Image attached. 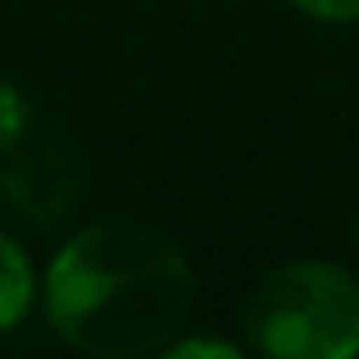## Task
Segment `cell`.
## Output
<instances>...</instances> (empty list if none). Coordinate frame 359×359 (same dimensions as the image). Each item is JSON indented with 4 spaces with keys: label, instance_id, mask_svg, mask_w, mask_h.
Instances as JSON below:
<instances>
[{
    "label": "cell",
    "instance_id": "3",
    "mask_svg": "<svg viewBox=\"0 0 359 359\" xmlns=\"http://www.w3.org/2000/svg\"><path fill=\"white\" fill-rule=\"evenodd\" d=\"M0 191L9 196V205L23 219L41 223V228H55L78 205V191H82L78 155L60 137H36V128H32L14 150H5Z\"/></svg>",
    "mask_w": 359,
    "mask_h": 359
},
{
    "label": "cell",
    "instance_id": "7",
    "mask_svg": "<svg viewBox=\"0 0 359 359\" xmlns=\"http://www.w3.org/2000/svg\"><path fill=\"white\" fill-rule=\"evenodd\" d=\"M291 5L314 18H327V23H355L359 18V0H291Z\"/></svg>",
    "mask_w": 359,
    "mask_h": 359
},
{
    "label": "cell",
    "instance_id": "6",
    "mask_svg": "<svg viewBox=\"0 0 359 359\" xmlns=\"http://www.w3.org/2000/svg\"><path fill=\"white\" fill-rule=\"evenodd\" d=\"M168 359H241V346L214 341V337H182L164 351Z\"/></svg>",
    "mask_w": 359,
    "mask_h": 359
},
{
    "label": "cell",
    "instance_id": "4",
    "mask_svg": "<svg viewBox=\"0 0 359 359\" xmlns=\"http://www.w3.org/2000/svg\"><path fill=\"white\" fill-rule=\"evenodd\" d=\"M36 296V282H32V264L27 255L18 250V241L0 228V332L18 327L32 309Z\"/></svg>",
    "mask_w": 359,
    "mask_h": 359
},
{
    "label": "cell",
    "instance_id": "1",
    "mask_svg": "<svg viewBox=\"0 0 359 359\" xmlns=\"http://www.w3.org/2000/svg\"><path fill=\"white\" fill-rule=\"evenodd\" d=\"M196 309L187 255L164 232L132 219L91 223L46 273V318L73 346L100 359L164 355Z\"/></svg>",
    "mask_w": 359,
    "mask_h": 359
},
{
    "label": "cell",
    "instance_id": "2",
    "mask_svg": "<svg viewBox=\"0 0 359 359\" xmlns=\"http://www.w3.org/2000/svg\"><path fill=\"white\" fill-rule=\"evenodd\" d=\"M245 332L273 359H351L359 351V282L323 259L282 264L255 287Z\"/></svg>",
    "mask_w": 359,
    "mask_h": 359
},
{
    "label": "cell",
    "instance_id": "5",
    "mask_svg": "<svg viewBox=\"0 0 359 359\" xmlns=\"http://www.w3.org/2000/svg\"><path fill=\"white\" fill-rule=\"evenodd\" d=\"M32 128H36V118H32L27 96L14 87V82H0V155H5V150H14Z\"/></svg>",
    "mask_w": 359,
    "mask_h": 359
}]
</instances>
